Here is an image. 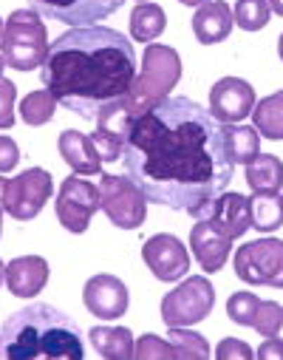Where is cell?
<instances>
[{"mask_svg":"<svg viewBox=\"0 0 283 360\" xmlns=\"http://www.w3.org/2000/svg\"><path fill=\"white\" fill-rule=\"evenodd\" d=\"M125 173L147 202L193 216L232 182L224 125L190 97H167L139 114L122 150Z\"/></svg>","mask_w":283,"mask_h":360,"instance_id":"6da1fadb","label":"cell"},{"mask_svg":"<svg viewBox=\"0 0 283 360\" xmlns=\"http://www.w3.org/2000/svg\"><path fill=\"white\" fill-rule=\"evenodd\" d=\"M136 77L133 43L108 26H74L60 34L40 65V79L60 105L93 122L97 114L128 94Z\"/></svg>","mask_w":283,"mask_h":360,"instance_id":"7a4b0ae2","label":"cell"},{"mask_svg":"<svg viewBox=\"0 0 283 360\" xmlns=\"http://www.w3.org/2000/svg\"><path fill=\"white\" fill-rule=\"evenodd\" d=\"M4 354L12 360H34V357H54V360H82L85 343L82 332L74 318L51 304H29L12 312L4 326Z\"/></svg>","mask_w":283,"mask_h":360,"instance_id":"3957f363","label":"cell"},{"mask_svg":"<svg viewBox=\"0 0 283 360\" xmlns=\"http://www.w3.org/2000/svg\"><path fill=\"white\" fill-rule=\"evenodd\" d=\"M181 79V57L173 46L147 43L142 51V71H136L128 94L122 97L125 108L139 117L170 97V91Z\"/></svg>","mask_w":283,"mask_h":360,"instance_id":"277c9868","label":"cell"},{"mask_svg":"<svg viewBox=\"0 0 283 360\" xmlns=\"http://www.w3.org/2000/svg\"><path fill=\"white\" fill-rule=\"evenodd\" d=\"M48 32L34 9H15L0 34V54L15 71H34L46 63L48 54Z\"/></svg>","mask_w":283,"mask_h":360,"instance_id":"5b68a950","label":"cell"},{"mask_svg":"<svg viewBox=\"0 0 283 360\" xmlns=\"http://www.w3.org/2000/svg\"><path fill=\"white\" fill-rule=\"evenodd\" d=\"M100 210L119 230H139L147 219V196L133 179L117 173H100Z\"/></svg>","mask_w":283,"mask_h":360,"instance_id":"8992f818","label":"cell"},{"mask_svg":"<svg viewBox=\"0 0 283 360\" xmlns=\"http://www.w3.org/2000/svg\"><path fill=\"white\" fill-rule=\"evenodd\" d=\"M232 266L244 284L283 290V241L269 236L246 241L235 250Z\"/></svg>","mask_w":283,"mask_h":360,"instance_id":"52a82bcc","label":"cell"},{"mask_svg":"<svg viewBox=\"0 0 283 360\" xmlns=\"http://www.w3.org/2000/svg\"><path fill=\"white\" fill-rule=\"evenodd\" d=\"M54 193V179L46 167H29L4 182V193H0V207L6 216L18 221H32L40 216V210L48 205Z\"/></svg>","mask_w":283,"mask_h":360,"instance_id":"ba28073f","label":"cell"},{"mask_svg":"<svg viewBox=\"0 0 283 360\" xmlns=\"http://www.w3.org/2000/svg\"><path fill=\"white\" fill-rule=\"evenodd\" d=\"M216 307V290L207 276H184L162 298V321L167 326H196Z\"/></svg>","mask_w":283,"mask_h":360,"instance_id":"9c48e42d","label":"cell"},{"mask_svg":"<svg viewBox=\"0 0 283 360\" xmlns=\"http://www.w3.org/2000/svg\"><path fill=\"white\" fill-rule=\"evenodd\" d=\"M54 210H57V219L60 224L79 236L88 230L93 213L100 210V188L82 179L79 173H71L68 179H62V185L57 191V202H54Z\"/></svg>","mask_w":283,"mask_h":360,"instance_id":"30bf717a","label":"cell"},{"mask_svg":"<svg viewBox=\"0 0 283 360\" xmlns=\"http://www.w3.org/2000/svg\"><path fill=\"white\" fill-rule=\"evenodd\" d=\"M142 258L147 269L164 284L181 281L190 273V252H187L184 241L173 233H156L142 244Z\"/></svg>","mask_w":283,"mask_h":360,"instance_id":"8fae6325","label":"cell"},{"mask_svg":"<svg viewBox=\"0 0 283 360\" xmlns=\"http://www.w3.org/2000/svg\"><path fill=\"white\" fill-rule=\"evenodd\" d=\"M82 301H85V309L93 318H100V321H119L128 312V307H131V292H128L122 278H117L111 273H100V276H91L85 281Z\"/></svg>","mask_w":283,"mask_h":360,"instance_id":"7c38bea8","label":"cell"},{"mask_svg":"<svg viewBox=\"0 0 283 360\" xmlns=\"http://www.w3.org/2000/svg\"><path fill=\"white\" fill-rule=\"evenodd\" d=\"M125 6V0H34V9L65 26H97Z\"/></svg>","mask_w":283,"mask_h":360,"instance_id":"4fadbf2b","label":"cell"},{"mask_svg":"<svg viewBox=\"0 0 283 360\" xmlns=\"http://www.w3.org/2000/svg\"><path fill=\"white\" fill-rule=\"evenodd\" d=\"M255 108V88L241 77H221L210 88V114L221 125L244 122Z\"/></svg>","mask_w":283,"mask_h":360,"instance_id":"5bb4252c","label":"cell"},{"mask_svg":"<svg viewBox=\"0 0 283 360\" xmlns=\"http://www.w3.org/2000/svg\"><path fill=\"white\" fill-rule=\"evenodd\" d=\"M196 219H207L213 221L224 236H230L232 241L241 238L249 227H252V213H249V196L244 193H218L216 199H210L199 213Z\"/></svg>","mask_w":283,"mask_h":360,"instance_id":"9a60e30c","label":"cell"},{"mask_svg":"<svg viewBox=\"0 0 283 360\" xmlns=\"http://www.w3.org/2000/svg\"><path fill=\"white\" fill-rule=\"evenodd\" d=\"M190 250L196 255V261L202 264L204 273H218L227 264L230 252H232V238L224 236L213 221L207 219H196L193 230H190Z\"/></svg>","mask_w":283,"mask_h":360,"instance_id":"2e32d148","label":"cell"},{"mask_svg":"<svg viewBox=\"0 0 283 360\" xmlns=\"http://www.w3.org/2000/svg\"><path fill=\"white\" fill-rule=\"evenodd\" d=\"M48 273L43 255H18L6 264V287L15 298H37L48 284Z\"/></svg>","mask_w":283,"mask_h":360,"instance_id":"e0dca14e","label":"cell"},{"mask_svg":"<svg viewBox=\"0 0 283 360\" xmlns=\"http://www.w3.org/2000/svg\"><path fill=\"white\" fill-rule=\"evenodd\" d=\"M232 26H235L232 6L224 4V0H210V4H202L196 9V15H193V34L204 46L224 43L232 34Z\"/></svg>","mask_w":283,"mask_h":360,"instance_id":"ac0fdd59","label":"cell"},{"mask_svg":"<svg viewBox=\"0 0 283 360\" xmlns=\"http://www.w3.org/2000/svg\"><path fill=\"white\" fill-rule=\"evenodd\" d=\"M57 148H60L62 162L74 173H79V176H100L103 173V159H100V153H97V148H93L88 134L68 128V131L60 134Z\"/></svg>","mask_w":283,"mask_h":360,"instance_id":"d6986e66","label":"cell"},{"mask_svg":"<svg viewBox=\"0 0 283 360\" xmlns=\"http://www.w3.org/2000/svg\"><path fill=\"white\" fill-rule=\"evenodd\" d=\"M91 346L97 354H103L105 360H131L133 357V346L136 338L128 326H93L88 332Z\"/></svg>","mask_w":283,"mask_h":360,"instance_id":"ffe728a7","label":"cell"},{"mask_svg":"<svg viewBox=\"0 0 283 360\" xmlns=\"http://www.w3.org/2000/svg\"><path fill=\"white\" fill-rule=\"evenodd\" d=\"M246 185L252 193H280L283 162L272 153H258L252 162H246Z\"/></svg>","mask_w":283,"mask_h":360,"instance_id":"44dd1931","label":"cell"},{"mask_svg":"<svg viewBox=\"0 0 283 360\" xmlns=\"http://www.w3.org/2000/svg\"><path fill=\"white\" fill-rule=\"evenodd\" d=\"M249 117H252V125L258 128L261 139L280 142L283 139V88L263 97V100H258Z\"/></svg>","mask_w":283,"mask_h":360,"instance_id":"7402d4cb","label":"cell"},{"mask_svg":"<svg viewBox=\"0 0 283 360\" xmlns=\"http://www.w3.org/2000/svg\"><path fill=\"white\" fill-rule=\"evenodd\" d=\"M224 148L232 165H246L261 153V134L255 125H224Z\"/></svg>","mask_w":283,"mask_h":360,"instance_id":"603a6c76","label":"cell"},{"mask_svg":"<svg viewBox=\"0 0 283 360\" xmlns=\"http://www.w3.org/2000/svg\"><path fill=\"white\" fill-rule=\"evenodd\" d=\"M167 29V15L159 4H136L131 12V37L136 43H153Z\"/></svg>","mask_w":283,"mask_h":360,"instance_id":"cb8c5ba5","label":"cell"},{"mask_svg":"<svg viewBox=\"0 0 283 360\" xmlns=\"http://www.w3.org/2000/svg\"><path fill=\"white\" fill-rule=\"evenodd\" d=\"M252 227L261 233H275L283 227V196L280 193H252L249 199Z\"/></svg>","mask_w":283,"mask_h":360,"instance_id":"d4e9b609","label":"cell"},{"mask_svg":"<svg viewBox=\"0 0 283 360\" xmlns=\"http://www.w3.org/2000/svg\"><path fill=\"white\" fill-rule=\"evenodd\" d=\"M57 97L48 91V88H40V91H32V94H26L23 100H20V120L26 122V125H32V128H40V125H46V122H51L54 120V114H57Z\"/></svg>","mask_w":283,"mask_h":360,"instance_id":"484cf974","label":"cell"},{"mask_svg":"<svg viewBox=\"0 0 283 360\" xmlns=\"http://www.w3.org/2000/svg\"><path fill=\"white\" fill-rule=\"evenodd\" d=\"M232 18H235V26L238 29H244V32H261V29H266V23L272 18V9H269L266 0H235Z\"/></svg>","mask_w":283,"mask_h":360,"instance_id":"4316f807","label":"cell"},{"mask_svg":"<svg viewBox=\"0 0 283 360\" xmlns=\"http://www.w3.org/2000/svg\"><path fill=\"white\" fill-rule=\"evenodd\" d=\"M167 340L173 343L178 357H210V343L204 335L193 332L190 326H167Z\"/></svg>","mask_w":283,"mask_h":360,"instance_id":"83f0119b","label":"cell"},{"mask_svg":"<svg viewBox=\"0 0 283 360\" xmlns=\"http://www.w3.org/2000/svg\"><path fill=\"white\" fill-rule=\"evenodd\" d=\"M252 329L261 335V338H275L283 343V307L277 301H263L261 298V307L255 312V323Z\"/></svg>","mask_w":283,"mask_h":360,"instance_id":"f1b7e54d","label":"cell"},{"mask_svg":"<svg viewBox=\"0 0 283 360\" xmlns=\"http://www.w3.org/2000/svg\"><path fill=\"white\" fill-rule=\"evenodd\" d=\"M258 307H261V298H258L255 292L241 290V292H232V295H230V301H227V315H230V321L238 323V326H252Z\"/></svg>","mask_w":283,"mask_h":360,"instance_id":"f546056e","label":"cell"},{"mask_svg":"<svg viewBox=\"0 0 283 360\" xmlns=\"http://www.w3.org/2000/svg\"><path fill=\"white\" fill-rule=\"evenodd\" d=\"M133 357H136V360H162V357H178V354H176V349H173L170 340H164V338L147 332V335H142V338L136 340Z\"/></svg>","mask_w":283,"mask_h":360,"instance_id":"4dcf8cb0","label":"cell"},{"mask_svg":"<svg viewBox=\"0 0 283 360\" xmlns=\"http://www.w3.org/2000/svg\"><path fill=\"white\" fill-rule=\"evenodd\" d=\"M15 103H18V85L12 79H0V128L4 131L15 125Z\"/></svg>","mask_w":283,"mask_h":360,"instance_id":"1f68e13d","label":"cell"},{"mask_svg":"<svg viewBox=\"0 0 283 360\" xmlns=\"http://www.w3.org/2000/svg\"><path fill=\"white\" fill-rule=\"evenodd\" d=\"M216 357L218 360H252L255 352L249 343L238 340V338H224L218 346H216Z\"/></svg>","mask_w":283,"mask_h":360,"instance_id":"d6a6232c","label":"cell"},{"mask_svg":"<svg viewBox=\"0 0 283 360\" xmlns=\"http://www.w3.org/2000/svg\"><path fill=\"white\" fill-rule=\"evenodd\" d=\"M20 162V148L12 136H0V173H12Z\"/></svg>","mask_w":283,"mask_h":360,"instance_id":"836d02e7","label":"cell"},{"mask_svg":"<svg viewBox=\"0 0 283 360\" xmlns=\"http://www.w3.org/2000/svg\"><path fill=\"white\" fill-rule=\"evenodd\" d=\"M261 360H283V343L275 338H263V343L255 352Z\"/></svg>","mask_w":283,"mask_h":360,"instance_id":"e575fe53","label":"cell"},{"mask_svg":"<svg viewBox=\"0 0 283 360\" xmlns=\"http://www.w3.org/2000/svg\"><path fill=\"white\" fill-rule=\"evenodd\" d=\"M269 4V9H272V15H277V18H283V0H266Z\"/></svg>","mask_w":283,"mask_h":360,"instance_id":"d590c367","label":"cell"},{"mask_svg":"<svg viewBox=\"0 0 283 360\" xmlns=\"http://www.w3.org/2000/svg\"><path fill=\"white\" fill-rule=\"evenodd\" d=\"M181 6H202V4H210V0H178Z\"/></svg>","mask_w":283,"mask_h":360,"instance_id":"8d00e7d4","label":"cell"},{"mask_svg":"<svg viewBox=\"0 0 283 360\" xmlns=\"http://www.w3.org/2000/svg\"><path fill=\"white\" fill-rule=\"evenodd\" d=\"M6 281V264H4V258H0V284Z\"/></svg>","mask_w":283,"mask_h":360,"instance_id":"74e56055","label":"cell"},{"mask_svg":"<svg viewBox=\"0 0 283 360\" xmlns=\"http://www.w3.org/2000/svg\"><path fill=\"white\" fill-rule=\"evenodd\" d=\"M277 54H280V60H283V34H280V40H277Z\"/></svg>","mask_w":283,"mask_h":360,"instance_id":"f35d334b","label":"cell"},{"mask_svg":"<svg viewBox=\"0 0 283 360\" xmlns=\"http://www.w3.org/2000/svg\"><path fill=\"white\" fill-rule=\"evenodd\" d=\"M4 65H6V60H4V54H0V79H4Z\"/></svg>","mask_w":283,"mask_h":360,"instance_id":"ab89813d","label":"cell"},{"mask_svg":"<svg viewBox=\"0 0 283 360\" xmlns=\"http://www.w3.org/2000/svg\"><path fill=\"white\" fill-rule=\"evenodd\" d=\"M0 233H4V207H0Z\"/></svg>","mask_w":283,"mask_h":360,"instance_id":"60d3db41","label":"cell"},{"mask_svg":"<svg viewBox=\"0 0 283 360\" xmlns=\"http://www.w3.org/2000/svg\"><path fill=\"white\" fill-rule=\"evenodd\" d=\"M4 182H6V179H4V173H0V193H4Z\"/></svg>","mask_w":283,"mask_h":360,"instance_id":"b9f144b4","label":"cell"},{"mask_svg":"<svg viewBox=\"0 0 283 360\" xmlns=\"http://www.w3.org/2000/svg\"><path fill=\"white\" fill-rule=\"evenodd\" d=\"M0 354H4V338H0Z\"/></svg>","mask_w":283,"mask_h":360,"instance_id":"7bdbcfd3","label":"cell"},{"mask_svg":"<svg viewBox=\"0 0 283 360\" xmlns=\"http://www.w3.org/2000/svg\"><path fill=\"white\" fill-rule=\"evenodd\" d=\"M0 34H4V18H0Z\"/></svg>","mask_w":283,"mask_h":360,"instance_id":"ee69618b","label":"cell"},{"mask_svg":"<svg viewBox=\"0 0 283 360\" xmlns=\"http://www.w3.org/2000/svg\"><path fill=\"white\" fill-rule=\"evenodd\" d=\"M136 4H150V0H136Z\"/></svg>","mask_w":283,"mask_h":360,"instance_id":"f6af8a7d","label":"cell"}]
</instances>
